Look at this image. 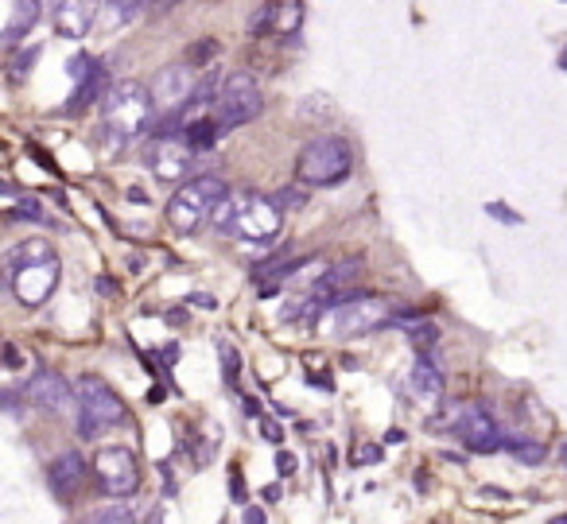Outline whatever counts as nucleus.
Returning a JSON list of instances; mask_svg holds the SVG:
<instances>
[{
    "label": "nucleus",
    "instance_id": "obj_1",
    "mask_svg": "<svg viewBox=\"0 0 567 524\" xmlns=\"http://www.w3.org/2000/svg\"><path fill=\"white\" fill-rule=\"evenodd\" d=\"M152 90H144L141 82H117L102 102V125L117 144H128L148 129L152 121Z\"/></svg>",
    "mask_w": 567,
    "mask_h": 524
},
{
    "label": "nucleus",
    "instance_id": "obj_2",
    "mask_svg": "<svg viewBox=\"0 0 567 524\" xmlns=\"http://www.w3.org/2000/svg\"><path fill=\"white\" fill-rule=\"evenodd\" d=\"M350 167H354V152L342 136H316L296 156V179L303 187H334L347 179Z\"/></svg>",
    "mask_w": 567,
    "mask_h": 524
},
{
    "label": "nucleus",
    "instance_id": "obj_3",
    "mask_svg": "<svg viewBox=\"0 0 567 524\" xmlns=\"http://www.w3.org/2000/svg\"><path fill=\"white\" fill-rule=\"evenodd\" d=\"M226 195H229V187L218 175L187 179L172 195V203H167V222H172V229H179V234H195L206 218H214V210H218V203Z\"/></svg>",
    "mask_w": 567,
    "mask_h": 524
},
{
    "label": "nucleus",
    "instance_id": "obj_4",
    "mask_svg": "<svg viewBox=\"0 0 567 524\" xmlns=\"http://www.w3.org/2000/svg\"><path fill=\"white\" fill-rule=\"evenodd\" d=\"M74 397H79V428L86 439H94L102 428H117V423H125V400L117 397V392L110 389V381H102V377L86 373L74 381Z\"/></svg>",
    "mask_w": 567,
    "mask_h": 524
},
{
    "label": "nucleus",
    "instance_id": "obj_5",
    "mask_svg": "<svg viewBox=\"0 0 567 524\" xmlns=\"http://www.w3.org/2000/svg\"><path fill=\"white\" fill-rule=\"evenodd\" d=\"M260 110H265V94H260V82L249 71H234L214 97V121L221 129L249 125V121L260 117Z\"/></svg>",
    "mask_w": 567,
    "mask_h": 524
},
{
    "label": "nucleus",
    "instance_id": "obj_6",
    "mask_svg": "<svg viewBox=\"0 0 567 524\" xmlns=\"http://www.w3.org/2000/svg\"><path fill=\"white\" fill-rule=\"evenodd\" d=\"M393 322V311H389L381 299L370 296H342L327 307V330L334 338H358V335H370V330L385 327Z\"/></svg>",
    "mask_w": 567,
    "mask_h": 524
},
{
    "label": "nucleus",
    "instance_id": "obj_7",
    "mask_svg": "<svg viewBox=\"0 0 567 524\" xmlns=\"http://www.w3.org/2000/svg\"><path fill=\"white\" fill-rule=\"evenodd\" d=\"M284 226V210L272 203L268 195L257 191H237V218H234V234L245 242H272Z\"/></svg>",
    "mask_w": 567,
    "mask_h": 524
},
{
    "label": "nucleus",
    "instance_id": "obj_8",
    "mask_svg": "<svg viewBox=\"0 0 567 524\" xmlns=\"http://www.w3.org/2000/svg\"><path fill=\"white\" fill-rule=\"evenodd\" d=\"M94 477L105 497H133L141 485V466L128 446H102L94 454Z\"/></svg>",
    "mask_w": 567,
    "mask_h": 524
},
{
    "label": "nucleus",
    "instance_id": "obj_9",
    "mask_svg": "<svg viewBox=\"0 0 567 524\" xmlns=\"http://www.w3.org/2000/svg\"><path fill=\"white\" fill-rule=\"evenodd\" d=\"M451 428H455V435L463 439L466 451H474V454H494L509 443V439L497 431L494 415H489L482 404H458L455 415H451Z\"/></svg>",
    "mask_w": 567,
    "mask_h": 524
},
{
    "label": "nucleus",
    "instance_id": "obj_10",
    "mask_svg": "<svg viewBox=\"0 0 567 524\" xmlns=\"http://www.w3.org/2000/svg\"><path fill=\"white\" fill-rule=\"evenodd\" d=\"M195 160V144L187 141V133H164L156 144H152L148 167L159 183H183L187 179V167Z\"/></svg>",
    "mask_w": 567,
    "mask_h": 524
},
{
    "label": "nucleus",
    "instance_id": "obj_11",
    "mask_svg": "<svg viewBox=\"0 0 567 524\" xmlns=\"http://www.w3.org/2000/svg\"><path fill=\"white\" fill-rule=\"evenodd\" d=\"M12 296L24 307H43L51 299V291L59 288V260H48V265H24L12 268Z\"/></svg>",
    "mask_w": 567,
    "mask_h": 524
},
{
    "label": "nucleus",
    "instance_id": "obj_12",
    "mask_svg": "<svg viewBox=\"0 0 567 524\" xmlns=\"http://www.w3.org/2000/svg\"><path fill=\"white\" fill-rule=\"evenodd\" d=\"M303 24V0H268L265 9L252 17L249 35H296Z\"/></svg>",
    "mask_w": 567,
    "mask_h": 524
},
{
    "label": "nucleus",
    "instance_id": "obj_13",
    "mask_svg": "<svg viewBox=\"0 0 567 524\" xmlns=\"http://www.w3.org/2000/svg\"><path fill=\"white\" fill-rule=\"evenodd\" d=\"M195 94V79H190V63H172L156 74L152 82V102L156 110H175V105H187V97Z\"/></svg>",
    "mask_w": 567,
    "mask_h": 524
},
{
    "label": "nucleus",
    "instance_id": "obj_14",
    "mask_svg": "<svg viewBox=\"0 0 567 524\" xmlns=\"http://www.w3.org/2000/svg\"><path fill=\"white\" fill-rule=\"evenodd\" d=\"M94 0H51V20H55V32L66 40H82V35L94 28Z\"/></svg>",
    "mask_w": 567,
    "mask_h": 524
},
{
    "label": "nucleus",
    "instance_id": "obj_15",
    "mask_svg": "<svg viewBox=\"0 0 567 524\" xmlns=\"http://www.w3.org/2000/svg\"><path fill=\"white\" fill-rule=\"evenodd\" d=\"M28 400L40 404L43 412H63L66 404H79V397L71 392V384H66L59 373H35L32 381H28Z\"/></svg>",
    "mask_w": 567,
    "mask_h": 524
},
{
    "label": "nucleus",
    "instance_id": "obj_16",
    "mask_svg": "<svg viewBox=\"0 0 567 524\" xmlns=\"http://www.w3.org/2000/svg\"><path fill=\"white\" fill-rule=\"evenodd\" d=\"M90 466H94V462H86L79 451H63L55 462H51V470H48L51 490H55L59 497H74V493L82 490V482H86Z\"/></svg>",
    "mask_w": 567,
    "mask_h": 524
},
{
    "label": "nucleus",
    "instance_id": "obj_17",
    "mask_svg": "<svg viewBox=\"0 0 567 524\" xmlns=\"http://www.w3.org/2000/svg\"><path fill=\"white\" fill-rule=\"evenodd\" d=\"M412 392H416L420 400H424V404H440L443 400V373L440 369H435V361L427 358V353H420L416 361H412Z\"/></svg>",
    "mask_w": 567,
    "mask_h": 524
},
{
    "label": "nucleus",
    "instance_id": "obj_18",
    "mask_svg": "<svg viewBox=\"0 0 567 524\" xmlns=\"http://www.w3.org/2000/svg\"><path fill=\"white\" fill-rule=\"evenodd\" d=\"M40 24V0H12L9 24H4V43H20Z\"/></svg>",
    "mask_w": 567,
    "mask_h": 524
},
{
    "label": "nucleus",
    "instance_id": "obj_19",
    "mask_svg": "<svg viewBox=\"0 0 567 524\" xmlns=\"http://www.w3.org/2000/svg\"><path fill=\"white\" fill-rule=\"evenodd\" d=\"M48 260H59L55 245L43 242V237H28L17 249H9V268H24V265H48Z\"/></svg>",
    "mask_w": 567,
    "mask_h": 524
},
{
    "label": "nucleus",
    "instance_id": "obj_20",
    "mask_svg": "<svg viewBox=\"0 0 567 524\" xmlns=\"http://www.w3.org/2000/svg\"><path fill=\"white\" fill-rule=\"evenodd\" d=\"M505 446H509L513 459L525 462V466H540V462L548 459V446H544V443H528V439H509Z\"/></svg>",
    "mask_w": 567,
    "mask_h": 524
},
{
    "label": "nucleus",
    "instance_id": "obj_21",
    "mask_svg": "<svg viewBox=\"0 0 567 524\" xmlns=\"http://www.w3.org/2000/svg\"><path fill=\"white\" fill-rule=\"evenodd\" d=\"M218 133H221L218 121H190V125H187V141L195 144V152L210 148V144L218 141Z\"/></svg>",
    "mask_w": 567,
    "mask_h": 524
},
{
    "label": "nucleus",
    "instance_id": "obj_22",
    "mask_svg": "<svg viewBox=\"0 0 567 524\" xmlns=\"http://www.w3.org/2000/svg\"><path fill=\"white\" fill-rule=\"evenodd\" d=\"M82 524H136V513L128 505H105L97 513H90Z\"/></svg>",
    "mask_w": 567,
    "mask_h": 524
},
{
    "label": "nucleus",
    "instance_id": "obj_23",
    "mask_svg": "<svg viewBox=\"0 0 567 524\" xmlns=\"http://www.w3.org/2000/svg\"><path fill=\"white\" fill-rule=\"evenodd\" d=\"M9 222H35V226H48V214H43V206L35 203V198H20L17 206L9 210Z\"/></svg>",
    "mask_w": 567,
    "mask_h": 524
},
{
    "label": "nucleus",
    "instance_id": "obj_24",
    "mask_svg": "<svg viewBox=\"0 0 567 524\" xmlns=\"http://www.w3.org/2000/svg\"><path fill=\"white\" fill-rule=\"evenodd\" d=\"M234 218H237V191H229L226 198L218 203V210H214V226H218V234H234Z\"/></svg>",
    "mask_w": 567,
    "mask_h": 524
},
{
    "label": "nucleus",
    "instance_id": "obj_25",
    "mask_svg": "<svg viewBox=\"0 0 567 524\" xmlns=\"http://www.w3.org/2000/svg\"><path fill=\"white\" fill-rule=\"evenodd\" d=\"M218 358H221V373H226V384H237V373H241V358L229 342H218Z\"/></svg>",
    "mask_w": 567,
    "mask_h": 524
},
{
    "label": "nucleus",
    "instance_id": "obj_26",
    "mask_svg": "<svg viewBox=\"0 0 567 524\" xmlns=\"http://www.w3.org/2000/svg\"><path fill=\"white\" fill-rule=\"evenodd\" d=\"M409 338L420 350H427L432 342H440V327H435V322H409Z\"/></svg>",
    "mask_w": 567,
    "mask_h": 524
},
{
    "label": "nucleus",
    "instance_id": "obj_27",
    "mask_svg": "<svg viewBox=\"0 0 567 524\" xmlns=\"http://www.w3.org/2000/svg\"><path fill=\"white\" fill-rule=\"evenodd\" d=\"M370 462H381V446L378 443H362L354 451V466H370Z\"/></svg>",
    "mask_w": 567,
    "mask_h": 524
},
{
    "label": "nucleus",
    "instance_id": "obj_28",
    "mask_svg": "<svg viewBox=\"0 0 567 524\" xmlns=\"http://www.w3.org/2000/svg\"><path fill=\"white\" fill-rule=\"evenodd\" d=\"M296 466H300V459H296L292 451H280V454H276V474H280V477H292Z\"/></svg>",
    "mask_w": 567,
    "mask_h": 524
},
{
    "label": "nucleus",
    "instance_id": "obj_29",
    "mask_svg": "<svg viewBox=\"0 0 567 524\" xmlns=\"http://www.w3.org/2000/svg\"><path fill=\"white\" fill-rule=\"evenodd\" d=\"M229 493H234L237 505H249V493L241 485V470H229Z\"/></svg>",
    "mask_w": 567,
    "mask_h": 524
},
{
    "label": "nucleus",
    "instance_id": "obj_30",
    "mask_svg": "<svg viewBox=\"0 0 567 524\" xmlns=\"http://www.w3.org/2000/svg\"><path fill=\"white\" fill-rule=\"evenodd\" d=\"M260 435H265L268 443H276V446L284 443V428H280V423H276V420H268V415H265V420H260Z\"/></svg>",
    "mask_w": 567,
    "mask_h": 524
},
{
    "label": "nucleus",
    "instance_id": "obj_31",
    "mask_svg": "<svg viewBox=\"0 0 567 524\" xmlns=\"http://www.w3.org/2000/svg\"><path fill=\"white\" fill-rule=\"evenodd\" d=\"M268 513L260 505H245V524H265Z\"/></svg>",
    "mask_w": 567,
    "mask_h": 524
},
{
    "label": "nucleus",
    "instance_id": "obj_32",
    "mask_svg": "<svg viewBox=\"0 0 567 524\" xmlns=\"http://www.w3.org/2000/svg\"><path fill=\"white\" fill-rule=\"evenodd\" d=\"M260 497H265L268 505H272V501H280V497H284V490H280V485H265V490H260Z\"/></svg>",
    "mask_w": 567,
    "mask_h": 524
},
{
    "label": "nucleus",
    "instance_id": "obj_33",
    "mask_svg": "<svg viewBox=\"0 0 567 524\" xmlns=\"http://www.w3.org/2000/svg\"><path fill=\"white\" fill-rule=\"evenodd\" d=\"M489 214H497V218H502V222H509V226H513V222H520L517 214H513V210H505V206H489Z\"/></svg>",
    "mask_w": 567,
    "mask_h": 524
},
{
    "label": "nucleus",
    "instance_id": "obj_34",
    "mask_svg": "<svg viewBox=\"0 0 567 524\" xmlns=\"http://www.w3.org/2000/svg\"><path fill=\"white\" fill-rule=\"evenodd\" d=\"M245 415H252V420H257V415H260V404H257V400H252V397H245Z\"/></svg>",
    "mask_w": 567,
    "mask_h": 524
},
{
    "label": "nucleus",
    "instance_id": "obj_35",
    "mask_svg": "<svg viewBox=\"0 0 567 524\" xmlns=\"http://www.w3.org/2000/svg\"><path fill=\"white\" fill-rule=\"evenodd\" d=\"M4 361H9V366H20V350H17V346H9V350H4Z\"/></svg>",
    "mask_w": 567,
    "mask_h": 524
},
{
    "label": "nucleus",
    "instance_id": "obj_36",
    "mask_svg": "<svg viewBox=\"0 0 567 524\" xmlns=\"http://www.w3.org/2000/svg\"><path fill=\"white\" fill-rule=\"evenodd\" d=\"M385 443H404V431H401V428H393V431L385 435Z\"/></svg>",
    "mask_w": 567,
    "mask_h": 524
},
{
    "label": "nucleus",
    "instance_id": "obj_37",
    "mask_svg": "<svg viewBox=\"0 0 567 524\" xmlns=\"http://www.w3.org/2000/svg\"><path fill=\"white\" fill-rule=\"evenodd\" d=\"M482 493H486V497H497V501L509 497V493H505V490H494V485H486V490H482Z\"/></svg>",
    "mask_w": 567,
    "mask_h": 524
},
{
    "label": "nucleus",
    "instance_id": "obj_38",
    "mask_svg": "<svg viewBox=\"0 0 567 524\" xmlns=\"http://www.w3.org/2000/svg\"><path fill=\"white\" fill-rule=\"evenodd\" d=\"M548 524H567V513H564V516H556V521H548Z\"/></svg>",
    "mask_w": 567,
    "mask_h": 524
},
{
    "label": "nucleus",
    "instance_id": "obj_39",
    "mask_svg": "<svg viewBox=\"0 0 567 524\" xmlns=\"http://www.w3.org/2000/svg\"><path fill=\"white\" fill-rule=\"evenodd\" d=\"M559 459H564V462H567V443H564V446H559Z\"/></svg>",
    "mask_w": 567,
    "mask_h": 524
}]
</instances>
